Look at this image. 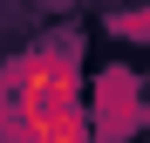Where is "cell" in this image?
<instances>
[{
  "label": "cell",
  "mask_w": 150,
  "mask_h": 143,
  "mask_svg": "<svg viewBox=\"0 0 150 143\" xmlns=\"http://www.w3.org/2000/svg\"><path fill=\"white\" fill-rule=\"evenodd\" d=\"M137 123H143V82L130 68H103V82H96V116H89L96 143H123Z\"/></svg>",
  "instance_id": "cell-1"
},
{
  "label": "cell",
  "mask_w": 150,
  "mask_h": 143,
  "mask_svg": "<svg viewBox=\"0 0 150 143\" xmlns=\"http://www.w3.org/2000/svg\"><path fill=\"white\" fill-rule=\"evenodd\" d=\"M109 27H116L123 41H150V7H123V14L109 20Z\"/></svg>",
  "instance_id": "cell-2"
}]
</instances>
